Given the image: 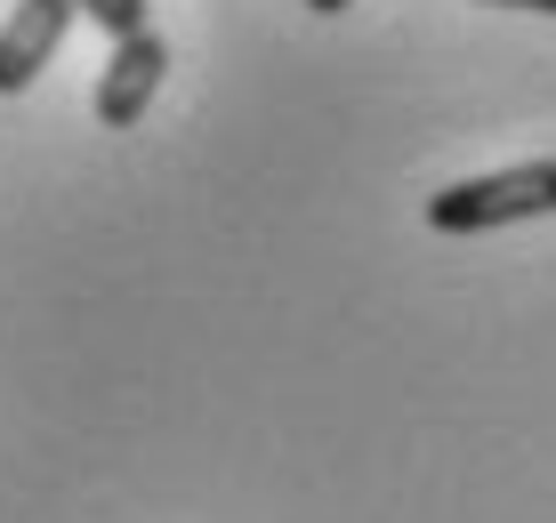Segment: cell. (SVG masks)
Masks as SVG:
<instances>
[{"label":"cell","mask_w":556,"mask_h":523,"mask_svg":"<svg viewBox=\"0 0 556 523\" xmlns=\"http://www.w3.org/2000/svg\"><path fill=\"white\" fill-rule=\"evenodd\" d=\"M525 218H556V162H516L492 178H459L428 193L435 234H492V226H525Z\"/></svg>","instance_id":"cell-1"},{"label":"cell","mask_w":556,"mask_h":523,"mask_svg":"<svg viewBox=\"0 0 556 523\" xmlns=\"http://www.w3.org/2000/svg\"><path fill=\"white\" fill-rule=\"evenodd\" d=\"M162 73H169V41L153 25L138 33H122L105 56V73H98V122L105 129H138L146 122V105H153V89H162Z\"/></svg>","instance_id":"cell-2"},{"label":"cell","mask_w":556,"mask_h":523,"mask_svg":"<svg viewBox=\"0 0 556 523\" xmlns=\"http://www.w3.org/2000/svg\"><path fill=\"white\" fill-rule=\"evenodd\" d=\"M73 16H81L73 0H16V9L0 16V97L41 81V65L56 56V41H65Z\"/></svg>","instance_id":"cell-3"},{"label":"cell","mask_w":556,"mask_h":523,"mask_svg":"<svg viewBox=\"0 0 556 523\" xmlns=\"http://www.w3.org/2000/svg\"><path fill=\"white\" fill-rule=\"evenodd\" d=\"M73 9H81L89 25H105L113 41H122V33H138V25H146V0H73Z\"/></svg>","instance_id":"cell-4"},{"label":"cell","mask_w":556,"mask_h":523,"mask_svg":"<svg viewBox=\"0 0 556 523\" xmlns=\"http://www.w3.org/2000/svg\"><path fill=\"white\" fill-rule=\"evenodd\" d=\"M492 9H532V16H556V0H492Z\"/></svg>","instance_id":"cell-5"},{"label":"cell","mask_w":556,"mask_h":523,"mask_svg":"<svg viewBox=\"0 0 556 523\" xmlns=\"http://www.w3.org/2000/svg\"><path fill=\"white\" fill-rule=\"evenodd\" d=\"M306 9H315V16H339V9H355V0H306Z\"/></svg>","instance_id":"cell-6"}]
</instances>
